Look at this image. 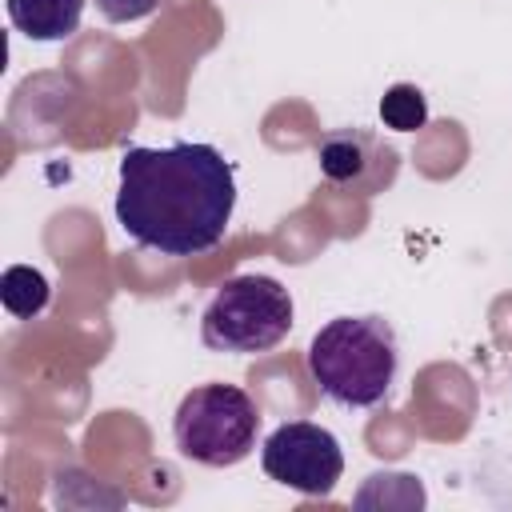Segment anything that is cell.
<instances>
[{"instance_id": "obj_1", "label": "cell", "mask_w": 512, "mask_h": 512, "mask_svg": "<svg viewBox=\"0 0 512 512\" xmlns=\"http://www.w3.org/2000/svg\"><path fill=\"white\" fill-rule=\"evenodd\" d=\"M236 208V172L212 144H132L120 156L116 220L160 256H196L224 240Z\"/></svg>"}, {"instance_id": "obj_2", "label": "cell", "mask_w": 512, "mask_h": 512, "mask_svg": "<svg viewBox=\"0 0 512 512\" xmlns=\"http://www.w3.org/2000/svg\"><path fill=\"white\" fill-rule=\"evenodd\" d=\"M396 332L380 316H336L308 344L316 388L340 408H372L396 380Z\"/></svg>"}, {"instance_id": "obj_3", "label": "cell", "mask_w": 512, "mask_h": 512, "mask_svg": "<svg viewBox=\"0 0 512 512\" xmlns=\"http://www.w3.org/2000/svg\"><path fill=\"white\" fill-rule=\"evenodd\" d=\"M292 332V296L280 280L244 272L216 288L200 316V340L212 352H272Z\"/></svg>"}, {"instance_id": "obj_4", "label": "cell", "mask_w": 512, "mask_h": 512, "mask_svg": "<svg viewBox=\"0 0 512 512\" xmlns=\"http://www.w3.org/2000/svg\"><path fill=\"white\" fill-rule=\"evenodd\" d=\"M260 408L236 384H200L192 388L172 420V440L180 456L204 468H232L256 448Z\"/></svg>"}, {"instance_id": "obj_5", "label": "cell", "mask_w": 512, "mask_h": 512, "mask_svg": "<svg viewBox=\"0 0 512 512\" xmlns=\"http://www.w3.org/2000/svg\"><path fill=\"white\" fill-rule=\"evenodd\" d=\"M260 464L268 480L300 492V496H328L336 480L344 476V452L340 440L312 424V420H288L268 432L260 448Z\"/></svg>"}, {"instance_id": "obj_6", "label": "cell", "mask_w": 512, "mask_h": 512, "mask_svg": "<svg viewBox=\"0 0 512 512\" xmlns=\"http://www.w3.org/2000/svg\"><path fill=\"white\" fill-rule=\"evenodd\" d=\"M320 172L332 184H352V188H376L380 180H392L396 172V152L368 136L364 128H336L316 144Z\"/></svg>"}, {"instance_id": "obj_7", "label": "cell", "mask_w": 512, "mask_h": 512, "mask_svg": "<svg viewBox=\"0 0 512 512\" xmlns=\"http://www.w3.org/2000/svg\"><path fill=\"white\" fill-rule=\"evenodd\" d=\"M84 0H8V20L28 40H68L80 28Z\"/></svg>"}, {"instance_id": "obj_8", "label": "cell", "mask_w": 512, "mask_h": 512, "mask_svg": "<svg viewBox=\"0 0 512 512\" xmlns=\"http://www.w3.org/2000/svg\"><path fill=\"white\" fill-rule=\"evenodd\" d=\"M48 296H52V288H48L44 272H36V268H28V264L4 268V276H0V300H4V308H8L16 320L40 316V312L48 308Z\"/></svg>"}, {"instance_id": "obj_9", "label": "cell", "mask_w": 512, "mask_h": 512, "mask_svg": "<svg viewBox=\"0 0 512 512\" xmlns=\"http://www.w3.org/2000/svg\"><path fill=\"white\" fill-rule=\"evenodd\" d=\"M380 120L392 132H416L428 124V100L416 84H392L380 96Z\"/></svg>"}, {"instance_id": "obj_10", "label": "cell", "mask_w": 512, "mask_h": 512, "mask_svg": "<svg viewBox=\"0 0 512 512\" xmlns=\"http://www.w3.org/2000/svg\"><path fill=\"white\" fill-rule=\"evenodd\" d=\"M100 16L112 20V24H132V20H144L160 8V0H96Z\"/></svg>"}]
</instances>
